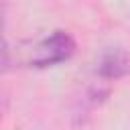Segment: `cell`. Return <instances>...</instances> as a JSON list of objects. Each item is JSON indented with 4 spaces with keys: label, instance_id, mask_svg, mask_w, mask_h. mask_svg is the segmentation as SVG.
<instances>
[{
    "label": "cell",
    "instance_id": "cell-1",
    "mask_svg": "<svg viewBox=\"0 0 130 130\" xmlns=\"http://www.w3.org/2000/svg\"><path fill=\"white\" fill-rule=\"evenodd\" d=\"M75 53V41L65 30H53L39 39L20 41L14 45V49L4 43L2 51V63L8 69L14 67H51L57 63H63L71 59Z\"/></svg>",
    "mask_w": 130,
    "mask_h": 130
},
{
    "label": "cell",
    "instance_id": "cell-2",
    "mask_svg": "<svg viewBox=\"0 0 130 130\" xmlns=\"http://www.w3.org/2000/svg\"><path fill=\"white\" fill-rule=\"evenodd\" d=\"M130 71V59L122 49H110L102 55L98 73L104 79H118Z\"/></svg>",
    "mask_w": 130,
    "mask_h": 130
}]
</instances>
